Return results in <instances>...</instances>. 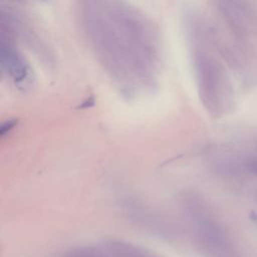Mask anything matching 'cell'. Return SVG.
<instances>
[{
  "label": "cell",
  "instance_id": "1",
  "mask_svg": "<svg viewBox=\"0 0 257 257\" xmlns=\"http://www.w3.org/2000/svg\"><path fill=\"white\" fill-rule=\"evenodd\" d=\"M1 62L10 76L18 84L26 82L31 74V68L25 58L16 51L1 48Z\"/></svg>",
  "mask_w": 257,
  "mask_h": 257
},
{
  "label": "cell",
  "instance_id": "2",
  "mask_svg": "<svg viewBox=\"0 0 257 257\" xmlns=\"http://www.w3.org/2000/svg\"><path fill=\"white\" fill-rule=\"evenodd\" d=\"M246 165L251 172L257 174V159H250Z\"/></svg>",
  "mask_w": 257,
  "mask_h": 257
},
{
  "label": "cell",
  "instance_id": "3",
  "mask_svg": "<svg viewBox=\"0 0 257 257\" xmlns=\"http://www.w3.org/2000/svg\"><path fill=\"white\" fill-rule=\"evenodd\" d=\"M41 1H44V2H47V1H50V0H41Z\"/></svg>",
  "mask_w": 257,
  "mask_h": 257
},
{
  "label": "cell",
  "instance_id": "4",
  "mask_svg": "<svg viewBox=\"0 0 257 257\" xmlns=\"http://www.w3.org/2000/svg\"><path fill=\"white\" fill-rule=\"evenodd\" d=\"M151 257H158L157 255H154V256H151Z\"/></svg>",
  "mask_w": 257,
  "mask_h": 257
}]
</instances>
